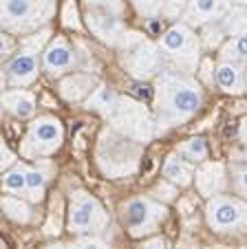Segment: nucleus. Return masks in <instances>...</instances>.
Segmentation results:
<instances>
[{
    "label": "nucleus",
    "instance_id": "19",
    "mask_svg": "<svg viewBox=\"0 0 247 249\" xmlns=\"http://www.w3.org/2000/svg\"><path fill=\"white\" fill-rule=\"evenodd\" d=\"M2 210H5V214L11 221H18V223L31 221V207L24 201H20V198L11 196V194H7V196L2 198Z\"/></svg>",
    "mask_w": 247,
    "mask_h": 249
},
{
    "label": "nucleus",
    "instance_id": "13",
    "mask_svg": "<svg viewBox=\"0 0 247 249\" xmlns=\"http://www.w3.org/2000/svg\"><path fill=\"white\" fill-rule=\"evenodd\" d=\"M2 108L18 119H29L36 115V97L27 90L9 89L2 93Z\"/></svg>",
    "mask_w": 247,
    "mask_h": 249
},
{
    "label": "nucleus",
    "instance_id": "16",
    "mask_svg": "<svg viewBox=\"0 0 247 249\" xmlns=\"http://www.w3.org/2000/svg\"><path fill=\"white\" fill-rule=\"evenodd\" d=\"M27 179H29V165L18 161L14 168L5 170L2 190H5L7 194H27Z\"/></svg>",
    "mask_w": 247,
    "mask_h": 249
},
{
    "label": "nucleus",
    "instance_id": "21",
    "mask_svg": "<svg viewBox=\"0 0 247 249\" xmlns=\"http://www.w3.org/2000/svg\"><path fill=\"white\" fill-rule=\"evenodd\" d=\"M133 2L139 9V14L144 16H157L161 11V7L166 5V0H133Z\"/></svg>",
    "mask_w": 247,
    "mask_h": 249
},
{
    "label": "nucleus",
    "instance_id": "10",
    "mask_svg": "<svg viewBox=\"0 0 247 249\" xmlns=\"http://www.w3.org/2000/svg\"><path fill=\"white\" fill-rule=\"evenodd\" d=\"M75 62L77 60H75L73 49L60 38L49 42V47L42 51V64L53 77L64 75L66 71H71L75 66Z\"/></svg>",
    "mask_w": 247,
    "mask_h": 249
},
{
    "label": "nucleus",
    "instance_id": "8",
    "mask_svg": "<svg viewBox=\"0 0 247 249\" xmlns=\"http://www.w3.org/2000/svg\"><path fill=\"white\" fill-rule=\"evenodd\" d=\"M38 77V49H22L5 66V82L9 86H29Z\"/></svg>",
    "mask_w": 247,
    "mask_h": 249
},
{
    "label": "nucleus",
    "instance_id": "5",
    "mask_svg": "<svg viewBox=\"0 0 247 249\" xmlns=\"http://www.w3.org/2000/svg\"><path fill=\"white\" fill-rule=\"evenodd\" d=\"M108 225V214L99 201L91 194L77 192L71 194V205H69V230L73 234H95L102 231Z\"/></svg>",
    "mask_w": 247,
    "mask_h": 249
},
{
    "label": "nucleus",
    "instance_id": "2",
    "mask_svg": "<svg viewBox=\"0 0 247 249\" xmlns=\"http://www.w3.org/2000/svg\"><path fill=\"white\" fill-rule=\"evenodd\" d=\"M53 11V0H2V29L9 33L36 31Z\"/></svg>",
    "mask_w": 247,
    "mask_h": 249
},
{
    "label": "nucleus",
    "instance_id": "23",
    "mask_svg": "<svg viewBox=\"0 0 247 249\" xmlns=\"http://www.w3.org/2000/svg\"><path fill=\"white\" fill-rule=\"evenodd\" d=\"M71 249H108V247H106V243H102L99 238H82Z\"/></svg>",
    "mask_w": 247,
    "mask_h": 249
},
{
    "label": "nucleus",
    "instance_id": "26",
    "mask_svg": "<svg viewBox=\"0 0 247 249\" xmlns=\"http://www.w3.org/2000/svg\"><path fill=\"white\" fill-rule=\"evenodd\" d=\"M146 247H150V249H163V240H152V243H148Z\"/></svg>",
    "mask_w": 247,
    "mask_h": 249
},
{
    "label": "nucleus",
    "instance_id": "25",
    "mask_svg": "<svg viewBox=\"0 0 247 249\" xmlns=\"http://www.w3.org/2000/svg\"><path fill=\"white\" fill-rule=\"evenodd\" d=\"M9 51H11V40L9 36H2V55H9Z\"/></svg>",
    "mask_w": 247,
    "mask_h": 249
},
{
    "label": "nucleus",
    "instance_id": "4",
    "mask_svg": "<svg viewBox=\"0 0 247 249\" xmlns=\"http://www.w3.org/2000/svg\"><path fill=\"white\" fill-rule=\"evenodd\" d=\"M163 218H166V207L148 196L131 198L121 207V221L126 225L128 234L135 236V238L157 231Z\"/></svg>",
    "mask_w": 247,
    "mask_h": 249
},
{
    "label": "nucleus",
    "instance_id": "7",
    "mask_svg": "<svg viewBox=\"0 0 247 249\" xmlns=\"http://www.w3.org/2000/svg\"><path fill=\"white\" fill-rule=\"evenodd\" d=\"M64 130H62V124L56 117H38L36 122L29 126V132L24 137L22 143V155L27 159L33 157H49L60 148Z\"/></svg>",
    "mask_w": 247,
    "mask_h": 249
},
{
    "label": "nucleus",
    "instance_id": "22",
    "mask_svg": "<svg viewBox=\"0 0 247 249\" xmlns=\"http://www.w3.org/2000/svg\"><path fill=\"white\" fill-rule=\"evenodd\" d=\"M232 185L236 190V194H241L243 198H247V165L245 168H236L232 177Z\"/></svg>",
    "mask_w": 247,
    "mask_h": 249
},
{
    "label": "nucleus",
    "instance_id": "17",
    "mask_svg": "<svg viewBox=\"0 0 247 249\" xmlns=\"http://www.w3.org/2000/svg\"><path fill=\"white\" fill-rule=\"evenodd\" d=\"M47 179L49 172L40 165H33L29 168V179H27V196L31 201H40L44 194V188H47Z\"/></svg>",
    "mask_w": 247,
    "mask_h": 249
},
{
    "label": "nucleus",
    "instance_id": "15",
    "mask_svg": "<svg viewBox=\"0 0 247 249\" xmlns=\"http://www.w3.org/2000/svg\"><path fill=\"white\" fill-rule=\"evenodd\" d=\"M196 185H199L201 194L205 196H212V194H219L225 188V172L221 163H208L196 172Z\"/></svg>",
    "mask_w": 247,
    "mask_h": 249
},
{
    "label": "nucleus",
    "instance_id": "6",
    "mask_svg": "<svg viewBox=\"0 0 247 249\" xmlns=\"http://www.w3.org/2000/svg\"><path fill=\"white\" fill-rule=\"evenodd\" d=\"M208 225L219 234L247 231V203L232 196H214L205 207Z\"/></svg>",
    "mask_w": 247,
    "mask_h": 249
},
{
    "label": "nucleus",
    "instance_id": "3",
    "mask_svg": "<svg viewBox=\"0 0 247 249\" xmlns=\"http://www.w3.org/2000/svg\"><path fill=\"white\" fill-rule=\"evenodd\" d=\"M161 51L183 73L196 71V64H199V40H196L194 31L190 29V24H186V22L172 24L161 36Z\"/></svg>",
    "mask_w": 247,
    "mask_h": 249
},
{
    "label": "nucleus",
    "instance_id": "18",
    "mask_svg": "<svg viewBox=\"0 0 247 249\" xmlns=\"http://www.w3.org/2000/svg\"><path fill=\"white\" fill-rule=\"evenodd\" d=\"M179 155H181L183 159H188L190 163H201V161H205V157H208V143H205L203 137H192V139L181 143Z\"/></svg>",
    "mask_w": 247,
    "mask_h": 249
},
{
    "label": "nucleus",
    "instance_id": "24",
    "mask_svg": "<svg viewBox=\"0 0 247 249\" xmlns=\"http://www.w3.org/2000/svg\"><path fill=\"white\" fill-rule=\"evenodd\" d=\"M16 163H18V161H16V155L9 150V146H7V143H2V170L14 168Z\"/></svg>",
    "mask_w": 247,
    "mask_h": 249
},
{
    "label": "nucleus",
    "instance_id": "14",
    "mask_svg": "<svg viewBox=\"0 0 247 249\" xmlns=\"http://www.w3.org/2000/svg\"><path fill=\"white\" fill-rule=\"evenodd\" d=\"M163 177L166 181H170L172 185H179V188H186V185L192 183L194 179V170H192V163L186 161L181 155H170L163 163Z\"/></svg>",
    "mask_w": 247,
    "mask_h": 249
},
{
    "label": "nucleus",
    "instance_id": "12",
    "mask_svg": "<svg viewBox=\"0 0 247 249\" xmlns=\"http://www.w3.org/2000/svg\"><path fill=\"white\" fill-rule=\"evenodd\" d=\"M216 84H219L221 90L229 95H241L243 90L247 89V80L245 73H243V66L234 60H223L214 71Z\"/></svg>",
    "mask_w": 247,
    "mask_h": 249
},
{
    "label": "nucleus",
    "instance_id": "9",
    "mask_svg": "<svg viewBox=\"0 0 247 249\" xmlns=\"http://www.w3.org/2000/svg\"><path fill=\"white\" fill-rule=\"evenodd\" d=\"M232 7V0H188L186 20L188 24H205L223 18Z\"/></svg>",
    "mask_w": 247,
    "mask_h": 249
},
{
    "label": "nucleus",
    "instance_id": "20",
    "mask_svg": "<svg viewBox=\"0 0 247 249\" xmlns=\"http://www.w3.org/2000/svg\"><path fill=\"white\" fill-rule=\"evenodd\" d=\"M228 51H232V60L234 62H247V31L241 33L238 38H234L232 42H229Z\"/></svg>",
    "mask_w": 247,
    "mask_h": 249
},
{
    "label": "nucleus",
    "instance_id": "11",
    "mask_svg": "<svg viewBox=\"0 0 247 249\" xmlns=\"http://www.w3.org/2000/svg\"><path fill=\"white\" fill-rule=\"evenodd\" d=\"M161 55L150 42H139L131 53L126 55V62L131 66V73L137 77H148L159 69Z\"/></svg>",
    "mask_w": 247,
    "mask_h": 249
},
{
    "label": "nucleus",
    "instance_id": "1",
    "mask_svg": "<svg viewBox=\"0 0 247 249\" xmlns=\"http://www.w3.org/2000/svg\"><path fill=\"white\" fill-rule=\"evenodd\" d=\"M203 104L201 86L186 73L163 71L157 82V115L163 128L188 122Z\"/></svg>",
    "mask_w": 247,
    "mask_h": 249
}]
</instances>
